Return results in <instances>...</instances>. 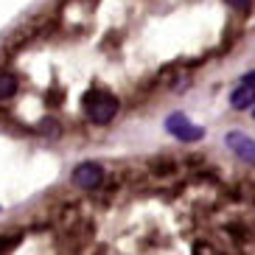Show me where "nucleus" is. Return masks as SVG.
<instances>
[{
  "label": "nucleus",
  "mask_w": 255,
  "mask_h": 255,
  "mask_svg": "<svg viewBox=\"0 0 255 255\" xmlns=\"http://www.w3.org/2000/svg\"><path fill=\"white\" fill-rule=\"evenodd\" d=\"M39 132H42V135H48V137H59V124H56V121L53 118H48V121H42V124H39Z\"/></svg>",
  "instance_id": "1a4fd4ad"
},
{
  "label": "nucleus",
  "mask_w": 255,
  "mask_h": 255,
  "mask_svg": "<svg viewBox=\"0 0 255 255\" xmlns=\"http://www.w3.org/2000/svg\"><path fill=\"white\" fill-rule=\"evenodd\" d=\"M14 93H17V79L11 73H0V101H8Z\"/></svg>",
  "instance_id": "0eeeda50"
},
{
  "label": "nucleus",
  "mask_w": 255,
  "mask_h": 255,
  "mask_svg": "<svg viewBox=\"0 0 255 255\" xmlns=\"http://www.w3.org/2000/svg\"><path fill=\"white\" fill-rule=\"evenodd\" d=\"M101 182H104V171H101V165H96V163L76 165V171H73V185L76 188H82V191H96Z\"/></svg>",
  "instance_id": "7ed1b4c3"
},
{
  "label": "nucleus",
  "mask_w": 255,
  "mask_h": 255,
  "mask_svg": "<svg viewBox=\"0 0 255 255\" xmlns=\"http://www.w3.org/2000/svg\"><path fill=\"white\" fill-rule=\"evenodd\" d=\"M241 84H247V87H255V70L244 76V79H241Z\"/></svg>",
  "instance_id": "9b49d317"
},
{
  "label": "nucleus",
  "mask_w": 255,
  "mask_h": 255,
  "mask_svg": "<svg viewBox=\"0 0 255 255\" xmlns=\"http://www.w3.org/2000/svg\"><path fill=\"white\" fill-rule=\"evenodd\" d=\"M227 3H230L236 11H250V8H253V0H227Z\"/></svg>",
  "instance_id": "9d476101"
},
{
  "label": "nucleus",
  "mask_w": 255,
  "mask_h": 255,
  "mask_svg": "<svg viewBox=\"0 0 255 255\" xmlns=\"http://www.w3.org/2000/svg\"><path fill=\"white\" fill-rule=\"evenodd\" d=\"M149 171L154 177H171V174H177V163L171 157H154L149 160Z\"/></svg>",
  "instance_id": "423d86ee"
},
{
  "label": "nucleus",
  "mask_w": 255,
  "mask_h": 255,
  "mask_svg": "<svg viewBox=\"0 0 255 255\" xmlns=\"http://www.w3.org/2000/svg\"><path fill=\"white\" fill-rule=\"evenodd\" d=\"M20 241H23V233H8V236H0V255H6L8 250H14Z\"/></svg>",
  "instance_id": "6e6552de"
},
{
  "label": "nucleus",
  "mask_w": 255,
  "mask_h": 255,
  "mask_svg": "<svg viewBox=\"0 0 255 255\" xmlns=\"http://www.w3.org/2000/svg\"><path fill=\"white\" fill-rule=\"evenodd\" d=\"M48 98H51L53 104H56V101H59V98H62V90H51V96H48Z\"/></svg>",
  "instance_id": "f8f14e48"
},
{
  "label": "nucleus",
  "mask_w": 255,
  "mask_h": 255,
  "mask_svg": "<svg viewBox=\"0 0 255 255\" xmlns=\"http://www.w3.org/2000/svg\"><path fill=\"white\" fill-rule=\"evenodd\" d=\"M165 129H168L174 137H180L182 143H194V140H202L205 137V129L196 127V124H191L188 115H182V113L168 115V118H165Z\"/></svg>",
  "instance_id": "f03ea898"
},
{
  "label": "nucleus",
  "mask_w": 255,
  "mask_h": 255,
  "mask_svg": "<svg viewBox=\"0 0 255 255\" xmlns=\"http://www.w3.org/2000/svg\"><path fill=\"white\" fill-rule=\"evenodd\" d=\"M253 115H255V113H253Z\"/></svg>",
  "instance_id": "ddd939ff"
},
{
  "label": "nucleus",
  "mask_w": 255,
  "mask_h": 255,
  "mask_svg": "<svg viewBox=\"0 0 255 255\" xmlns=\"http://www.w3.org/2000/svg\"><path fill=\"white\" fill-rule=\"evenodd\" d=\"M230 107H233V110H247V107H255V87H247V84L236 87L233 96H230Z\"/></svg>",
  "instance_id": "39448f33"
},
{
  "label": "nucleus",
  "mask_w": 255,
  "mask_h": 255,
  "mask_svg": "<svg viewBox=\"0 0 255 255\" xmlns=\"http://www.w3.org/2000/svg\"><path fill=\"white\" fill-rule=\"evenodd\" d=\"M227 146H230L236 154H239L241 160H247V163H255V140L247 135H241V132H230V135L225 137Z\"/></svg>",
  "instance_id": "20e7f679"
},
{
  "label": "nucleus",
  "mask_w": 255,
  "mask_h": 255,
  "mask_svg": "<svg viewBox=\"0 0 255 255\" xmlns=\"http://www.w3.org/2000/svg\"><path fill=\"white\" fill-rule=\"evenodd\" d=\"M84 107H87V115H90L93 124H110L118 113V98L110 96V93H101V90H90L84 96Z\"/></svg>",
  "instance_id": "f257e3e1"
}]
</instances>
